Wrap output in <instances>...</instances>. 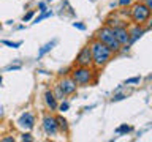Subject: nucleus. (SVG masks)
<instances>
[{"label":"nucleus","instance_id":"obj_1","mask_svg":"<svg viewBox=\"0 0 152 142\" xmlns=\"http://www.w3.org/2000/svg\"><path fill=\"white\" fill-rule=\"evenodd\" d=\"M90 51H92V60H94V65L97 68H102L103 65H106L109 60H111V55H113V51L104 44V43L95 40L92 41L90 44Z\"/></svg>","mask_w":152,"mask_h":142},{"label":"nucleus","instance_id":"obj_2","mask_svg":"<svg viewBox=\"0 0 152 142\" xmlns=\"http://www.w3.org/2000/svg\"><path fill=\"white\" fill-rule=\"evenodd\" d=\"M97 40L102 41V43H104V44H106L113 52H119V51H121V47H122L121 43L117 41L116 35H114V30H113L111 27H108V25L102 27V28L97 32Z\"/></svg>","mask_w":152,"mask_h":142},{"label":"nucleus","instance_id":"obj_3","mask_svg":"<svg viewBox=\"0 0 152 142\" xmlns=\"http://www.w3.org/2000/svg\"><path fill=\"white\" fill-rule=\"evenodd\" d=\"M94 78V71L89 66H78L71 73V79L76 82V85H87Z\"/></svg>","mask_w":152,"mask_h":142},{"label":"nucleus","instance_id":"obj_4","mask_svg":"<svg viewBox=\"0 0 152 142\" xmlns=\"http://www.w3.org/2000/svg\"><path fill=\"white\" fill-rule=\"evenodd\" d=\"M130 16H132V19H133V22H135V24H142V22H146L147 19H149L151 8L147 7L146 3H136L135 7L132 8Z\"/></svg>","mask_w":152,"mask_h":142},{"label":"nucleus","instance_id":"obj_5","mask_svg":"<svg viewBox=\"0 0 152 142\" xmlns=\"http://www.w3.org/2000/svg\"><path fill=\"white\" fill-rule=\"evenodd\" d=\"M43 130L48 136H56L59 131V125H57V118L52 117L51 114H45L43 117Z\"/></svg>","mask_w":152,"mask_h":142},{"label":"nucleus","instance_id":"obj_6","mask_svg":"<svg viewBox=\"0 0 152 142\" xmlns=\"http://www.w3.org/2000/svg\"><path fill=\"white\" fill-rule=\"evenodd\" d=\"M94 63L92 60V51H90V46H86L79 51L78 57H76V65L78 66H90Z\"/></svg>","mask_w":152,"mask_h":142},{"label":"nucleus","instance_id":"obj_7","mask_svg":"<svg viewBox=\"0 0 152 142\" xmlns=\"http://www.w3.org/2000/svg\"><path fill=\"white\" fill-rule=\"evenodd\" d=\"M113 30H114V35H116L117 41L121 43V46L130 44V33H128L127 27H117V28H113Z\"/></svg>","mask_w":152,"mask_h":142},{"label":"nucleus","instance_id":"obj_8","mask_svg":"<svg viewBox=\"0 0 152 142\" xmlns=\"http://www.w3.org/2000/svg\"><path fill=\"white\" fill-rule=\"evenodd\" d=\"M18 125L26 128V130H32L33 125H35V117H33L32 112H24L18 120Z\"/></svg>","mask_w":152,"mask_h":142},{"label":"nucleus","instance_id":"obj_9","mask_svg":"<svg viewBox=\"0 0 152 142\" xmlns=\"http://www.w3.org/2000/svg\"><path fill=\"white\" fill-rule=\"evenodd\" d=\"M59 87L64 90V93H65V96L66 95H71V93H75L76 92V82L71 78H65V79H62L60 82H59Z\"/></svg>","mask_w":152,"mask_h":142},{"label":"nucleus","instance_id":"obj_10","mask_svg":"<svg viewBox=\"0 0 152 142\" xmlns=\"http://www.w3.org/2000/svg\"><path fill=\"white\" fill-rule=\"evenodd\" d=\"M45 101H46V106L51 109V111H56L57 107V98L54 96V93L51 92V90H48V92L45 93Z\"/></svg>","mask_w":152,"mask_h":142},{"label":"nucleus","instance_id":"obj_11","mask_svg":"<svg viewBox=\"0 0 152 142\" xmlns=\"http://www.w3.org/2000/svg\"><path fill=\"white\" fill-rule=\"evenodd\" d=\"M128 33H130V43H135L138 38H140L142 33H144V30H142V28L140 27V24H136V25L133 27V30L128 32Z\"/></svg>","mask_w":152,"mask_h":142},{"label":"nucleus","instance_id":"obj_12","mask_svg":"<svg viewBox=\"0 0 152 142\" xmlns=\"http://www.w3.org/2000/svg\"><path fill=\"white\" fill-rule=\"evenodd\" d=\"M106 22H108V27H111V28L125 27V22H124V21H119V19H116V17H109Z\"/></svg>","mask_w":152,"mask_h":142},{"label":"nucleus","instance_id":"obj_13","mask_svg":"<svg viewBox=\"0 0 152 142\" xmlns=\"http://www.w3.org/2000/svg\"><path fill=\"white\" fill-rule=\"evenodd\" d=\"M56 43H57L56 40H54V41H51V43H46V44L43 46V47H41L40 51H38V57H43V55L46 54V52H49V51L52 49V47L56 46Z\"/></svg>","mask_w":152,"mask_h":142},{"label":"nucleus","instance_id":"obj_14","mask_svg":"<svg viewBox=\"0 0 152 142\" xmlns=\"http://www.w3.org/2000/svg\"><path fill=\"white\" fill-rule=\"evenodd\" d=\"M57 118V125H59V128H60V130L62 131H66V130H68V125H66V120H65V118L64 117H56Z\"/></svg>","mask_w":152,"mask_h":142},{"label":"nucleus","instance_id":"obj_15","mask_svg":"<svg viewBox=\"0 0 152 142\" xmlns=\"http://www.w3.org/2000/svg\"><path fill=\"white\" fill-rule=\"evenodd\" d=\"M0 43H2V44H5V46H10V47H13V49H18V47L22 44L21 41H18V43H13V41H7V40H2Z\"/></svg>","mask_w":152,"mask_h":142},{"label":"nucleus","instance_id":"obj_16","mask_svg":"<svg viewBox=\"0 0 152 142\" xmlns=\"http://www.w3.org/2000/svg\"><path fill=\"white\" fill-rule=\"evenodd\" d=\"M128 131H132V128L127 126V125H122V126H119L117 130H116L117 134H125V133H128Z\"/></svg>","mask_w":152,"mask_h":142},{"label":"nucleus","instance_id":"obj_17","mask_svg":"<svg viewBox=\"0 0 152 142\" xmlns=\"http://www.w3.org/2000/svg\"><path fill=\"white\" fill-rule=\"evenodd\" d=\"M51 16H52V11H45V13L41 14V16H38V17L35 19V22H41L43 19H46V17H51Z\"/></svg>","mask_w":152,"mask_h":142},{"label":"nucleus","instance_id":"obj_18","mask_svg":"<svg viewBox=\"0 0 152 142\" xmlns=\"http://www.w3.org/2000/svg\"><path fill=\"white\" fill-rule=\"evenodd\" d=\"M56 95H57V99H64V96H65V93H64V90H62L59 85L56 87Z\"/></svg>","mask_w":152,"mask_h":142},{"label":"nucleus","instance_id":"obj_19","mask_svg":"<svg viewBox=\"0 0 152 142\" xmlns=\"http://www.w3.org/2000/svg\"><path fill=\"white\" fill-rule=\"evenodd\" d=\"M68 107H70V104H68V103L62 101V104H60V106H59V111H62V112H65V111H68Z\"/></svg>","mask_w":152,"mask_h":142},{"label":"nucleus","instance_id":"obj_20","mask_svg":"<svg viewBox=\"0 0 152 142\" xmlns=\"http://www.w3.org/2000/svg\"><path fill=\"white\" fill-rule=\"evenodd\" d=\"M138 82H140V78H130V79L125 80L127 85H130V84H138Z\"/></svg>","mask_w":152,"mask_h":142},{"label":"nucleus","instance_id":"obj_21","mask_svg":"<svg viewBox=\"0 0 152 142\" xmlns=\"http://www.w3.org/2000/svg\"><path fill=\"white\" fill-rule=\"evenodd\" d=\"M124 98H125V95L119 93V95H114V96H113V101H121V99H124Z\"/></svg>","mask_w":152,"mask_h":142},{"label":"nucleus","instance_id":"obj_22","mask_svg":"<svg viewBox=\"0 0 152 142\" xmlns=\"http://www.w3.org/2000/svg\"><path fill=\"white\" fill-rule=\"evenodd\" d=\"M32 17H33V11H28V13L26 14V16H24V19H22V21H24V22H27V21H30Z\"/></svg>","mask_w":152,"mask_h":142},{"label":"nucleus","instance_id":"obj_23","mask_svg":"<svg viewBox=\"0 0 152 142\" xmlns=\"http://www.w3.org/2000/svg\"><path fill=\"white\" fill-rule=\"evenodd\" d=\"M73 27L75 28H79V30H86V25H84V24H79V22H75Z\"/></svg>","mask_w":152,"mask_h":142},{"label":"nucleus","instance_id":"obj_24","mask_svg":"<svg viewBox=\"0 0 152 142\" xmlns=\"http://www.w3.org/2000/svg\"><path fill=\"white\" fill-rule=\"evenodd\" d=\"M130 3H132V0H119V5H121V7H128Z\"/></svg>","mask_w":152,"mask_h":142},{"label":"nucleus","instance_id":"obj_25","mask_svg":"<svg viewBox=\"0 0 152 142\" xmlns=\"http://www.w3.org/2000/svg\"><path fill=\"white\" fill-rule=\"evenodd\" d=\"M21 139H22V141H33V139H32V136H30V134H28V133H24V134H22V137H21Z\"/></svg>","mask_w":152,"mask_h":142},{"label":"nucleus","instance_id":"obj_26","mask_svg":"<svg viewBox=\"0 0 152 142\" xmlns=\"http://www.w3.org/2000/svg\"><path fill=\"white\" fill-rule=\"evenodd\" d=\"M19 68H21V65H10V66H7V68H5V70H7V71H11V70H19Z\"/></svg>","mask_w":152,"mask_h":142},{"label":"nucleus","instance_id":"obj_27","mask_svg":"<svg viewBox=\"0 0 152 142\" xmlns=\"http://www.w3.org/2000/svg\"><path fill=\"white\" fill-rule=\"evenodd\" d=\"M38 8H40V11H41V13H45V11H46V3H43V2H41V3H38Z\"/></svg>","mask_w":152,"mask_h":142},{"label":"nucleus","instance_id":"obj_28","mask_svg":"<svg viewBox=\"0 0 152 142\" xmlns=\"http://www.w3.org/2000/svg\"><path fill=\"white\" fill-rule=\"evenodd\" d=\"M2 141H3V142H14V139H13V137H3Z\"/></svg>","mask_w":152,"mask_h":142},{"label":"nucleus","instance_id":"obj_29","mask_svg":"<svg viewBox=\"0 0 152 142\" xmlns=\"http://www.w3.org/2000/svg\"><path fill=\"white\" fill-rule=\"evenodd\" d=\"M144 2H146V5L151 8V11H152V0H144Z\"/></svg>","mask_w":152,"mask_h":142},{"label":"nucleus","instance_id":"obj_30","mask_svg":"<svg viewBox=\"0 0 152 142\" xmlns=\"http://www.w3.org/2000/svg\"><path fill=\"white\" fill-rule=\"evenodd\" d=\"M149 28H152V19H151V21H149Z\"/></svg>","mask_w":152,"mask_h":142},{"label":"nucleus","instance_id":"obj_31","mask_svg":"<svg viewBox=\"0 0 152 142\" xmlns=\"http://www.w3.org/2000/svg\"><path fill=\"white\" fill-rule=\"evenodd\" d=\"M0 84H2V76H0Z\"/></svg>","mask_w":152,"mask_h":142},{"label":"nucleus","instance_id":"obj_32","mask_svg":"<svg viewBox=\"0 0 152 142\" xmlns=\"http://www.w3.org/2000/svg\"><path fill=\"white\" fill-rule=\"evenodd\" d=\"M149 79H152V74H151V76H149Z\"/></svg>","mask_w":152,"mask_h":142},{"label":"nucleus","instance_id":"obj_33","mask_svg":"<svg viewBox=\"0 0 152 142\" xmlns=\"http://www.w3.org/2000/svg\"><path fill=\"white\" fill-rule=\"evenodd\" d=\"M48 2H54V0H48Z\"/></svg>","mask_w":152,"mask_h":142},{"label":"nucleus","instance_id":"obj_34","mask_svg":"<svg viewBox=\"0 0 152 142\" xmlns=\"http://www.w3.org/2000/svg\"><path fill=\"white\" fill-rule=\"evenodd\" d=\"M0 28H2V24H0Z\"/></svg>","mask_w":152,"mask_h":142}]
</instances>
